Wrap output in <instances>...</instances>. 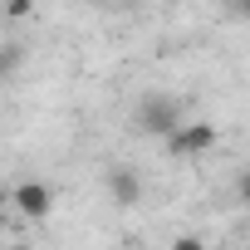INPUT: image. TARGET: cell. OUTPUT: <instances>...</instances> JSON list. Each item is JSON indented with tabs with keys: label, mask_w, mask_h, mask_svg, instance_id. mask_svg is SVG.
Instances as JSON below:
<instances>
[{
	"label": "cell",
	"mask_w": 250,
	"mask_h": 250,
	"mask_svg": "<svg viewBox=\"0 0 250 250\" xmlns=\"http://www.w3.org/2000/svg\"><path fill=\"white\" fill-rule=\"evenodd\" d=\"M221 143V133H216V123H206V118H182L177 128H172V138H167V152L172 157H206L211 147Z\"/></svg>",
	"instance_id": "obj_1"
},
{
	"label": "cell",
	"mask_w": 250,
	"mask_h": 250,
	"mask_svg": "<svg viewBox=\"0 0 250 250\" xmlns=\"http://www.w3.org/2000/svg\"><path fill=\"white\" fill-rule=\"evenodd\" d=\"M133 123H138L143 133H152V138H162V143H167V138H172V128L182 123V103H177V98H167V93H147V98L138 103V118H133Z\"/></svg>",
	"instance_id": "obj_2"
},
{
	"label": "cell",
	"mask_w": 250,
	"mask_h": 250,
	"mask_svg": "<svg viewBox=\"0 0 250 250\" xmlns=\"http://www.w3.org/2000/svg\"><path fill=\"white\" fill-rule=\"evenodd\" d=\"M10 211H15L20 221H49V211H54V191H49V182H40V177L15 182V187H10Z\"/></svg>",
	"instance_id": "obj_3"
},
{
	"label": "cell",
	"mask_w": 250,
	"mask_h": 250,
	"mask_svg": "<svg viewBox=\"0 0 250 250\" xmlns=\"http://www.w3.org/2000/svg\"><path fill=\"white\" fill-rule=\"evenodd\" d=\"M103 187H108V196H113L118 206H138V201H143V177H138V167H108V172H103Z\"/></svg>",
	"instance_id": "obj_4"
},
{
	"label": "cell",
	"mask_w": 250,
	"mask_h": 250,
	"mask_svg": "<svg viewBox=\"0 0 250 250\" xmlns=\"http://www.w3.org/2000/svg\"><path fill=\"white\" fill-rule=\"evenodd\" d=\"M35 15V0H5V20H30Z\"/></svg>",
	"instance_id": "obj_5"
},
{
	"label": "cell",
	"mask_w": 250,
	"mask_h": 250,
	"mask_svg": "<svg viewBox=\"0 0 250 250\" xmlns=\"http://www.w3.org/2000/svg\"><path fill=\"white\" fill-rule=\"evenodd\" d=\"M235 201H240V206L250 211V167H245V172L235 177Z\"/></svg>",
	"instance_id": "obj_6"
},
{
	"label": "cell",
	"mask_w": 250,
	"mask_h": 250,
	"mask_svg": "<svg viewBox=\"0 0 250 250\" xmlns=\"http://www.w3.org/2000/svg\"><path fill=\"white\" fill-rule=\"evenodd\" d=\"M172 250H211V245H206L201 235H177V240H172Z\"/></svg>",
	"instance_id": "obj_7"
},
{
	"label": "cell",
	"mask_w": 250,
	"mask_h": 250,
	"mask_svg": "<svg viewBox=\"0 0 250 250\" xmlns=\"http://www.w3.org/2000/svg\"><path fill=\"white\" fill-rule=\"evenodd\" d=\"M5 211H10V182L0 177V216H5Z\"/></svg>",
	"instance_id": "obj_8"
},
{
	"label": "cell",
	"mask_w": 250,
	"mask_h": 250,
	"mask_svg": "<svg viewBox=\"0 0 250 250\" xmlns=\"http://www.w3.org/2000/svg\"><path fill=\"white\" fill-rule=\"evenodd\" d=\"M235 10H240V15H250V0H235Z\"/></svg>",
	"instance_id": "obj_9"
}]
</instances>
